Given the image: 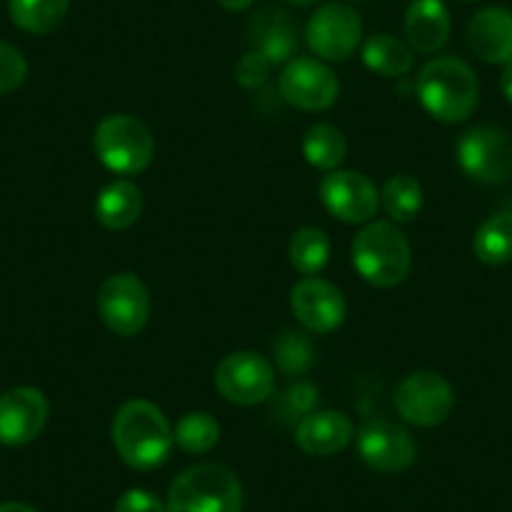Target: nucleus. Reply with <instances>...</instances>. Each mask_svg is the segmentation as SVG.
Here are the masks:
<instances>
[{"instance_id": "nucleus-27", "label": "nucleus", "mask_w": 512, "mask_h": 512, "mask_svg": "<svg viewBox=\"0 0 512 512\" xmlns=\"http://www.w3.org/2000/svg\"><path fill=\"white\" fill-rule=\"evenodd\" d=\"M221 437V427L209 412H189L174 430V442L189 455H204L214 450Z\"/></svg>"}, {"instance_id": "nucleus-37", "label": "nucleus", "mask_w": 512, "mask_h": 512, "mask_svg": "<svg viewBox=\"0 0 512 512\" xmlns=\"http://www.w3.org/2000/svg\"><path fill=\"white\" fill-rule=\"evenodd\" d=\"M465 3H477V0H465Z\"/></svg>"}, {"instance_id": "nucleus-25", "label": "nucleus", "mask_w": 512, "mask_h": 512, "mask_svg": "<svg viewBox=\"0 0 512 512\" xmlns=\"http://www.w3.org/2000/svg\"><path fill=\"white\" fill-rule=\"evenodd\" d=\"M379 201H382L384 211H387V216L392 221H397V224H410V221H415L420 216L425 196H422V186L415 176L397 174L384 184Z\"/></svg>"}, {"instance_id": "nucleus-18", "label": "nucleus", "mask_w": 512, "mask_h": 512, "mask_svg": "<svg viewBox=\"0 0 512 512\" xmlns=\"http://www.w3.org/2000/svg\"><path fill=\"white\" fill-rule=\"evenodd\" d=\"M354 422L344 412H312L297 422V445L312 457H332L352 442Z\"/></svg>"}, {"instance_id": "nucleus-17", "label": "nucleus", "mask_w": 512, "mask_h": 512, "mask_svg": "<svg viewBox=\"0 0 512 512\" xmlns=\"http://www.w3.org/2000/svg\"><path fill=\"white\" fill-rule=\"evenodd\" d=\"M249 41L251 51H259L272 63H289L299 46L297 23L282 8H264L251 18Z\"/></svg>"}, {"instance_id": "nucleus-3", "label": "nucleus", "mask_w": 512, "mask_h": 512, "mask_svg": "<svg viewBox=\"0 0 512 512\" xmlns=\"http://www.w3.org/2000/svg\"><path fill=\"white\" fill-rule=\"evenodd\" d=\"M352 264L364 282L382 289L397 287L410 277V241L390 221H369L352 241Z\"/></svg>"}, {"instance_id": "nucleus-16", "label": "nucleus", "mask_w": 512, "mask_h": 512, "mask_svg": "<svg viewBox=\"0 0 512 512\" xmlns=\"http://www.w3.org/2000/svg\"><path fill=\"white\" fill-rule=\"evenodd\" d=\"M467 46L480 61L492 66L512 63V11L482 8L467 23Z\"/></svg>"}, {"instance_id": "nucleus-35", "label": "nucleus", "mask_w": 512, "mask_h": 512, "mask_svg": "<svg viewBox=\"0 0 512 512\" xmlns=\"http://www.w3.org/2000/svg\"><path fill=\"white\" fill-rule=\"evenodd\" d=\"M0 512H38L26 502H0Z\"/></svg>"}, {"instance_id": "nucleus-30", "label": "nucleus", "mask_w": 512, "mask_h": 512, "mask_svg": "<svg viewBox=\"0 0 512 512\" xmlns=\"http://www.w3.org/2000/svg\"><path fill=\"white\" fill-rule=\"evenodd\" d=\"M28 63L11 43L0 41V93H11L26 81Z\"/></svg>"}, {"instance_id": "nucleus-14", "label": "nucleus", "mask_w": 512, "mask_h": 512, "mask_svg": "<svg viewBox=\"0 0 512 512\" xmlns=\"http://www.w3.org/2000/svg\"><path fill=\"white\" fill-rule=\"evenodd\" d=\"M289 304L302 327L309 332L329 334L337 327H342L347 317V302L342 292L332 282L319 277H304L297 282L289 294Z\"/></svg>"}, {"instance_id": "nucleus-23", "label": "nucleus", "mask_w": 512, "mask_h": 512, "mask_svg": "<svg viewBox=\"0 0 512 512\" xmlns=\"http://www.w3.org/2000/svg\"><path fill=\"white\" fill-rule=\"evenodd\" d=\"M13 23L33 36L56 31L68 13V0H8Z\"/></svg>"}, {"instance_id": "nucleus-24", "label": "nucleus", "mask_w": 512, "mask_h": 512, "mask_svg": "<svg viewBox=\"0 0 512 512\" xmlns=\"http://www.w3.org/2000/svg\"><path fill=\"white\" fill-rule=\"evenodd\" d=\"M304 159L322 171H337L347 156V139L332 123H314L302 141Z\"/></svg>"}, {"instance_id": "nucleus-11", "label": "nucleus", "mask_w": 512, "mask_h": 512, "mask_svg": "<svg viewBox=\"0 0 512 512\" xmlns=\"http://www.w3.org/2000/svg\"><path fill=\"white\" fill-rule=\"evenodd\" d=\"M324 209L347 224H367L382 206L379 191L359 171H329L319 184Z\"/></svg>"}, {"instance_id": "nucleus-32", "label": "nucleus", "mask_w": 512, "mask_h": 512, "mask_svg": "<svg viewBox=\"0 0 512 512\" xmlns=\"http://www.w3.org/2000/svg\"><path fill=\"white\" fill-rule=\"evenodd\" d=\"M113 512H166V505L159 495L136 487V490H128L118 497Z\"/></svg>"}, {"instance_id": "nucleus-7", "label": "nucleus", "mask_w": 512, "mask_h": 512, "mask_svg": "<svg viewBox=\"0 0 512 512\" xmlns=\"http://www.w3.org/2000/svg\"><path fill=\"white\" fill-rule=\"evenodd\" d=\"M457 164L480 184H502L512 176V139L497 126H475L457 141Z\"/></svg>"}, {"instance_id": "nucleus-8", "label": "nucleus", "mask_w": 512, "mask_h": 512, "mask_svg": "<svg viewBox=\"0 0 512 512\" xmlns=\"http://www.w3.org/2000/svg\"><path fill=\"white\" fill-rule=\"evenodd\" d=\"M397 412L417 427H437L455 410V390L442 374L412 372L397 387Z\"/></svg>"}, {"instance_id": "nucleus-1", "label": "nucleus", "mask_w": 512, "mask_h": 512, "mask_svg": "<svg viewBox=\"0 0 512 512\" xmlns=\"http://www.w3.org/2000/svg\"><path fill=\"white\" fill-rule=\"evenodd\" d=\"M111 440L121 460L141 472L161 467L174 450V430L164 412L149 400H131L118 407Z\"/></svg>"}, {"instance_id": "nucleus-10", "label": "nucleus", "mask_w": 512, "mask_h": 512, "mask_svg": "<svg viewBox=\"0 0 512 512\" xmlns=\"http://www.w3.org/2000/svg\"><path fill=\"white\" fill-rule=\"evenodd\" d=\"M307 46L322 61H347L362 41V21L344 3H327L307 23Z\"/></svg>"}, {"instance_id": "nucleus-4", "label": "nucleus", "mask_w": 512, "mask_h": 512, "mask_svg": "<svg viewBox=\"0 0 512 512\" xmlns=\"http://www.w3.org/2000/svg\"><path fill=\"white\" fill-rule=\"evenodd\" d=\"M244 492L229 467L196 465L169 487L166 512H241Z\"/></svg>"}, {"instance_id": "nucleus-13", "label": "nucleus", "mask_w": 512, "mask_h": 512, "mask_svg": "<svg viewBox=\"0 0 512 512\" xmlns=\"http://www.w3.org/2000/svg\"><path fill=\"white\" fill-rule=\"evenodd\" d=\"M357 452L364 465L377 472H405L417 457V445L405 427L390 420L364 422L357 435Z\"/></svg>"}, {"instance_id": "nucleus-6", "label": "nucleus", "mask_w": 512, "mask_h": 512, "mask_svg": "<svg viewBox=\"0 0 512 512\" xmlns=\"http://www.w3.org/2000/svg\"><path fill=\"white\" fill-rule=\"evenodd\" d=\"M98 314L118 337H134L151 317V297L136 274H113L98 289Z\"/></svg>"}, {"instance_id": "nucleus-33", "label": "nucleus", "mask_w": 512, "mask_h": 512, "mask_svg": "<svg viewBox=\"0 0 512 512\" xmlns=\"http://www.w3.org/2000/svg\"><path fill=\"white\" fill-rule=\"evenodd\" d=\"M500 91L512 103V63H507L500 73Z\"/></svg>"}, {"instance_id": "nucleus-9", "label": "nucleus", "mask_w": 512, "mask_h": 512, "mask_svg": "<svg viewBox=\"0 0 512 512\" xmlns=\"http://www.w3.org/2000/svg\"><path fill=\"white\" fill-rule=\"evenodd\" d=\"M216 390L234 405H262L274 395V367L254 352L226 354L214 372Z\"/></svg>"}, {"instance_id": "nucleus-15", "label": "nucleus", "mask_w": 512, "mask_h": 512, "mask_svg": "<svg viewBox=\"0 0 512 512\" xmlns=\"http://www.w3.org/2000/svg\"><path fill=\"white\" fill-rule=\"evenodd\" d=\"M46 395L36 387H16L0 395V445L21 447L36 440L48 422Z\"/></svg>"}, {"instance_id": "nucleus-28", "label": "nucleus", "mask_w": 512, "mask_h": 512, "mask_svg": "<svg viewBox=\"0 0 512 512\" xmlns=\"http://www.w3.org/2000/svg\"><path fill=\"white\" fill-rule=\"evenodd\" d=\"M272 352L279 369L289 377H299V374L309 372L314 364V347L307 334L302 332L279 334L272 344Z\"/></svg>"}, {"instance_id": "nucleus-5", "label": "nucleus", "mask_w": 512, "mask_h": 512, "mask_svg": "<svg viewBox=\"0 0 512 512\" xmlns=\"http://www.w3.org/2000/svg\"><path fill=\"white\" fill-rule=\"evenodd\" d=\"M93 149L108 171L121 176H136L149 169L156 154L151 128L141 118L128 113H113L96 126Z\"/></svg>"}, {"instance_id": "nucleus-21", "label": "nucleus", "mask_w": 512, "mask_h": 512, "mask_svg": "<svg viewBox=\"0 0 512 512\" xmlns=\"http://www.w3.org/2000/svg\"><path fill=\"white\" fill-rule=\"evenodd\" d=\"M362 61L369 71L384 78H402L415 66L412 48L390 33H377L367 38L362 46Z\"/></svg>"}, {"instance_id": "nucleus-31", "label": "nucleus", "mask_w": 512, "mask_h": 512, "mask_svg": "<svg viewBox=\"0 0 512 512\" xmlns=\"http://www.w3.org/2000/svg\"><path fill=\"white\" fill-rule=\"evenodd\" d=\"M274 63L267 56H262L259 51H249L241 56V61L236 63V81L244 88H259L267 83L269 71H272Z\"/></svg>"}, {"instance_id": "nucleus-12", "label": "nucleus", "mask_w": 512, "mask_h": 512, "mask_svg": "<svg viewBox=\"0 0 512 512\" xmlns=\"http://www.w3.org/2000/svg\"><path fill=\"white\" fill-rule=\"evenodd\" d=\"M279 93L302 111H324L337 101L339 81L317 58H292L279 76Z\"/></svg>"}, {"instance_id": "nucleus-29", "label": "nucleus", "mask_w": 512, "mask_h": 512, "mask_svg": "<svg viewBox=\"0 0 512 512\" xmlns=\"http://www.w3.org/2000/svg\"><path fill=\"white\" fill-rule=\"evenodd\" d=\"M319 402V390L312 382H297L277 397L274 412L282 415V420H304L312 415Z\"/></svg>"}, {"instance_id": "nucleus-34", "label": "nucleus", "mask_w": 512, "mask_h": 512, "mask_svg": "<svg viewBox=\"0 0 512 512\" xmlns=\"http://www.w3.org/2000/svg\"><path fill=\"white\" fill-rule=\"evenodd\" d=\"M219 6L231 13H241V11H249V8L254 6V0H219Z\"/></svg>"}, {"instance_id": "nucleus-36", "label": "nucleus", "mask_w": 512, "mask_h": 512, "mask_svg": "<svg viewBox=\"0 0 512 512\" xmlns=\"http://www.w3.org/2000/svg\"><path fill=\"white\" fill-rule=\"evenodd\" d=\"M287 3H292V6H312L317 0H287Z\"/></svg>"}, {"instance_id": "nucleus-22", "label": "nucleus", "mask_w": 512, "mask_h": 512, "mask_svg": "<svg viewBox=\"0 0 512 512\" xmlns=\"http://www.w3.org/2000/svg\"><path fill=\"white\" fill-rule=\"evenodd\" d=\"M472 249H475L477 259L490 267H502V264L512 262V211H502V214L482 221L472 239Z\"/></svg>"}, {"instance_id": "nucleus-19", "label": "nucleus", "mask_w": 512, "mask_h": 512, "mask_svg": "<svg viewBox=\"0 0 512 512\" xmlns=\"http://www.w3.org/2000/svg\"><path fill=\"white\" fill-rule=\"evenodd\" d=\"M452 31L450 11L442 0H412L405 13V36L412 51L437 53Z\"/></svg>"}, {"instance_id": "nucleus-20", "label": "nucleus", "mask_w": 512, "mask_h": 512, "mask_svg": "<svg viewBox=\"0 0 512 512\" xmlns=\"http://www.w3.org/2000/svg\"><path fill=\"white\" fill-rule=\"evenodd\" d=\"M141 209H144L141 189L128 179L111 181L108 186H103L96 199V219L111 231H123L134 226L139 221Z\"/></svg>"}, {"instance_id": "nucleus-26", "label": "nucleus", "mask_w": 512, "mask_h": 512, "mask_svg": "<svg viewBox=\"0 0 512 512\" xmlns=\"http://www.w3.org/2000/svg\"><path fill=\"white\" fill-rule=\"evenodd\" d=\"M329 254H332V244H329L327 234L314 226L294 231L292 241H289V262L304 277H317L327 267Z\"/></svg>"}, {"instance_id": "nucleus-2", "label": "nucleus", "mask_w": 512, "mask_h": 512, "mask_svg": "<svg viewBox=\"0 0 512 512\" xmlns=\"http://www.w3.org/2000/svg\"><path fill=\"white\" fill-rule=\"evenodd\" d=\"M417 98L437 121L462 123L475 113L480 83L475 71L460 58H432L417 76Z\"/></svg>"}]
</instances>
